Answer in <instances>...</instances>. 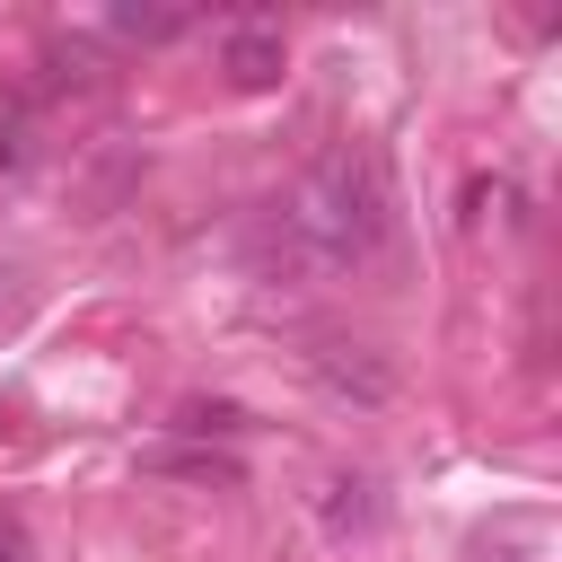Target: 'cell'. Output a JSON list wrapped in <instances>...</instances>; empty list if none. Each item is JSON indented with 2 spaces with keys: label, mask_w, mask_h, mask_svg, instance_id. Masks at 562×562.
I'll use <instances>...</instances> for the list:
<instances>
[{
  "label": "cell",
  "mask_w": 562,
  "mask_h": 562,
  "mask_svg": "<svg viewBox=\"0 0 562 562\" xmlns=\"http://www.w3.org/2000/svg\"><path fill=\"white\" fill-rule=\"evenodd\" d=\"M114 26H123V35H140V44H167V35H184V18H176V9H123Z\"/></svg>",
  "instance_id": "6"
},
{
  "label": "cell",
  "mask_w": 562,
  "mask_h": 562,
  "mask_svg": "<svg viewBox=\"0 0 562 562\" xmlns=\"http://www.w3.org/2000/svg\"><path fill=\"white\" fill-rule=\"evenodd\" d=\"M509 202H518V193H509L501 176H474V184H465V220H509Z\"/></svg>",
  "instance_id": "7"
},
{
  "label": "cell",
  "mask_w": 562,
  "mask_h": 562,
  "mask_svg": "<svg viewBox=\"0 0 562 562\" xmlns=\"http://www.w3.org/2000/svg\"><path fill=\"white\" fill-rule=\"evenodd\" d=\"M0 562H35V536H26L18 509H0Z\"/></svg>",
  "instance_id": "8"
},
{
  "label": "cell",
  "mask_w": 562,
  "mask_h": 562,
  "mask_svg": "<svg viewBox=\"0 0 562 562\" xmlns=\"http://www.w3.org/2000/svg\"><path fill=\"white\" fill-rule=\"evenodd\" d=\"M149 465L158 474H193V483H237V457H211V448H193V457L184 448H158Z\"/></svg>",
  "instance_id": "4"
},
{
  "label": "cell",
  "mask_w": 562,
  "mask_h": 562,
  "mask_svg": "<svg viewBox=\"0 0 562 562\" xmlns=\"http://www.w3.org/2000/svg\"><path fill=\"white\" fill-rule=\"evenodd\" d=\"M176 430H193V439H211V430H220V439H228V430H246V413H237V404H184V413H176Z\"/></svg>",
  "instance_id": "5"
},
{
  "label": "cell",
  "mask_w": 562,
  "mask_h": 562,
  "mask_svg": "<svg viewBox=\"0 0 562 562\" xmlns=\"http://www.w3.org/2000/svg\"><path fill=\"white\" fill-rule=\"evenodd\" d=\"M220 70H228V88H272L281 70H290V44H281V26H228V44H220Z\"/></svg>",
  "instance_id": "2"
},
{
  "label": "cell",
  "mask_w": 562,
  "mask_h": 562,
  "mask_svg": "<svg viewBox=\"0 0 562 562\" xmlns=\"http://www.w3.org/2000/svg\"><path fill=\"white\" fill-rule=\"evenodd\" d=\"M9 281H18V272H9V263H0V307H9Z\"/></svg>",
  "instance_id": "9"
},
{
  "label": "cell",
  "mask_w": 562,
  "mask_h": 562,
  "mask_svg": "<svg viewBox=\"0 0 562 562\" xmlns=\"http://www.w3.org/2000/svg\"><path fill=\"white\" fill-rule=\"evenodd\" d=\"M307 360H316V378H325L334 395H360V404H386V386H395L378 360H360V342H316Z\"/></svg>",
  "instance_id": "3"
},
{
  "label": "cell",
  "mask_w": 562,
  "mask_h": 562,
  "mask_svg": "<svg viewBox=\"0 0 562 562\" xmlns=\"http://www.w3.org/2000/svg\"><path fill=\"white\" fill-rule=\"evenodd\" d=\"M386 220H395V193H386V167H378V149H325L316 167H307V184L290 193V228H299V246L307 255H325V263H369L378 246H386Z\"/></svg>",
  "instance_id": "1"
}]
</instances>
